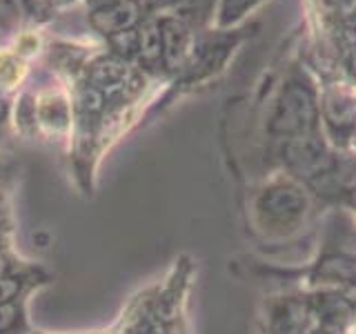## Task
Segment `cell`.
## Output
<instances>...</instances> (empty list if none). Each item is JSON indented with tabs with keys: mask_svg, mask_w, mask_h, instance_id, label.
Segmentation results:
<instances>
[{
	"mask_svg": "<svg viewBox=\"0 0 356 334\" xmlns=\"http://www.w3.org/2000/svg\"><path fill=\"white\" fill-rule=\"evenodd\" d=\"M92 81L100 94L122 92L127 85V70L118 61H98L92 70Z\"/></svg>",
	"mask_w": 356,
	"mask_h": 334,
	"instance_id": "7a4b0ae2",
	"label": "cell"
},
{
	"mask_svg": "<svg viewBox=\"0 0 356 334\" xmlns=\"http://www.w3.org/2000/svg\"><path fill=\"white\" fill-rule=\"evenodd\" d=\"M16 312L11 305H0V332H5L7 328L14 326V321H16Z\"/></svg>",
	"mask_w": 356,
	"mask_h": 334,
	"instance_id": "ba28073f",
	"label": "cell"
},
{
	"mask_svg": "<svg viewBox=\"0 0 356 334\" xmlns=\"http://www.w3.org/2000/svg\"><path fill=\"white\" fill-rule=\"evenodd\" d=\"M18 47H20V51H22V54H31V51H36V49H38V38H36V36H31V33H25V36H20Z\"/></svg>",
	"mask_w": 356,
	"mask_h": 334,
	"instance_id": "9c48e42d",
	"label": "cell"
},
{
	"mask_svg": "<svg viewBox=\"0 0 356 334\" xmlns=\"http://www.w3.org/2000/svg\"><path fill=\"white\" fill-rule=\"evenodd\" d=\"M18 76H20V65L16 63L14 56H7V54L0 56V81L14 83Z\"/></svg>",
	"mask_w": 356,
	"mask_h": 334,
	"instance_id": "8992f818",
	"label": "cell"
},
{
	"mask_svg": "<svg viewBox=\"0 0 356 334\" xmlns=\"http://www.w3.org/2000/svg\"><path fill=\"white\" fill-rule=\"evenodd\" d=\"M18 292V283L11 281V278H0V305L7 303V301Z\"/></svg>",
	"mask_w": 356,
	"mask_h": 334,
	"instance_id": "52a82bcc",
	"label": "cell"
},
{
	"mask_svg": "<svg viewBox=\"0 0 356 334\" xmlns=\"http://www.w3.org/2000/svg\"><path fill=\"white\" fill-rule=\"evenodd\" d=\"M138 49L147 61H154L161 54V33L152 25H147L138 33Z\"/></svg>",
	"mask_w": 356,
	"mask_h": 334,
	"instance_id": "277c9868",
	"label": "cell"
},
{
	"mask_svg": "<svg viewBox=\"0 0 356 334\" xmlns=\"http://www.w3.org/2000/svg\"><path fill=\"white\" fill-rule=\"evenodd\" d=\"M134 18H136V7H134L129 0H116L114 5H107L98 11H92V25L103 31L114 36L118 31H125Z\"/></svg>",
	"mask_w": 356,
	"mask_h": 334,
	"instance_id": "6da1fadb",
	"label": "cell"
},
{
	"mask_svg": "<svg viewBox=\"0 0 356 334\" xmlns=\"http://www.w3.org/2000/svg\"><path fill=\"white\" fill-rule=\"evenodd\" d=\"M7 267H9V265H7V261H5V256L0 254V278H3V276L7 274Z\"/></svg>",
	"mask_w": 356,
	"mask_h": 334,
	"instance_id": "30bf717a",
	"label": "cell"
},
{
	"mask_svg": "<svg viewBox=\"0 0 356 334\" xmlns=\"http://www.w3.org/2000/svg\"><path fill=\"white\" fill-rule=\"evenodd\" d=\"M111 42H114V47L118 51H122L125 56H129L134 49H138V33L131 31V29H125V31H118L111 36Z\"/></svg>",
	"mask_w": 356,
	"mask_h": 334,
	"instance_id": "5b68a950",
	"label": "cell"
},
{
	"mask_svg": "<svg viewBox=\"0 0 356 334\" xmlns=\"http://www.w3.org/2000/svg\"><path fill=\"white\" fill-rule=\"evenodd\" d=\"M56 3H72V0H56Z\"/></svg>",
	"mask_w": 356,
	"mask_h": 334,
	"instance_id": "7c38bea8",
	"label": "cell"
},
{
	"mask_svg": "<svg viewBox=\"0 0 356 334\" xmlns=\"http://www.w3.org/2000/svg\"><path fill=\"white\" fill-rule=\"evenodd\" d=\"M3 118H5V105L0 103V122H3Z\"/></svg>",
	"mask_w": 356,
	"mask_h": 334,
	"instance_id": "8fae6325",
	"label": "cell"
},
{
	"mask_svg": "<svg viewBox=\"0 0 356 334\" xmlns=\"http://www.w3.org/2000/svg\"><path fill=\"white\" fill-rule=\"evenodd\" d=\"M38 114L44 125H49L54 129H63L67 127V120H70V107H67V100L63 96L47 94L40 98Z\"/></svg>",
	"mask_w": 356,
	"mask_h": 334,
	"instance_id": "3957f363",
	"label": "cell"
}]
</instances>
